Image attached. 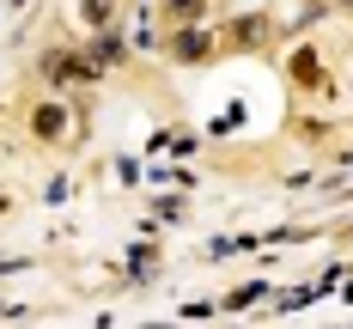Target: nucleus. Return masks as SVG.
Segmentation results:
<instances>
[{"label": "nucleus", "instance_id": "f257e3e1", "mask_svg": "<svg viewBox=\"0 0 353 329\" xmlns=\"http://www.w3.org/2000/svg\"><path fill=\"white\" fill-rule=\"evenodd\" d=\"M43 79L49 86H79V79H98V61H79L68 49H49L43 55Z\"/></svg>", "mask_w": 353, "mask_h": 329}, {"label": "nucleus", "instance_id": "f03ea898", "mask_svg": "<svg viewBox=\"0 0 353 329\" xmlns=\"http://www.w3.org/2000/svg\"><path fill=\"white\" fill-rule=\"evenodd\" d=\"M208 49H213V37L201 31V19H195V25H176V37H171V55H176V61H201Z\"/></svg>", "mask_w": 353, "mask_h": 329}, {"label": "nucleus", "instance_id": "7ed1b4c3", "mask_svg": "<svg viewBox=\"0 0 353 329\" xmlns=\"http://www.w3.org/2000/svg\"><path fill=\"white\" fill-rule=\"evenodd\" d=\"M31 122H37V141H61V122H68V116H61L55 104H43V110L31 116Z\"/></svg>", "mask_w": 353, "mask_h": 329}, {"label": "nucleus", "instance_id": "20e7f679", "mask_svg": "<svg viewBox=\"0 0 353 329\" xmlns=\"http://www.w3.org/2000/svg\"><path fill=\"white\" fill-rule=\"evenodd\" d=\"M201 12H208V0H165V19L171 25H195Z\"/></svg>", "mask_w": 353, "mask_h": 329}, {"label": "nucleus", "instance_id": "39448f33", "mask_svg": "<svg viewBox=\"0 0 353 329\" xmlns=\"http://www.w3.org/2000/svg\"><path fill=\"white\" fill-rule=\"evenodd\" d=\"M238 25H244V31H238V43H256V49H262V43H268V25H262V19H238Z\"/></svg>", "mask_w": 353, "mask_h": 329}, {"label": "nucleus", "instance_id": "423d86ee", "mask_svg": "<svg viewBox=\"0 0 353 329\" xmlns=\"http://www.w3.org/2000/svg\"><path fill=\"white\" fill-rule=\"evenodd\" d=\"M292 79H305V86H317L323 73H317V55H299V61H292Z\"/></svg>", "mask_w": 353, "mask_h": 329}, {"label": "nucleus", "instance_id": "0eeeda50", "mask_svg": "<svg viewBox=\"0 0 353 329\" xmlns=\"http://www.w3.org/2000/svg\"><path fill=\"white\" fill-rule=\"evenodd\" d=\"M335 6H353V0H335Z\"/></svg>", "mask_w": 353, "mask_h": 329}]
</instances>
